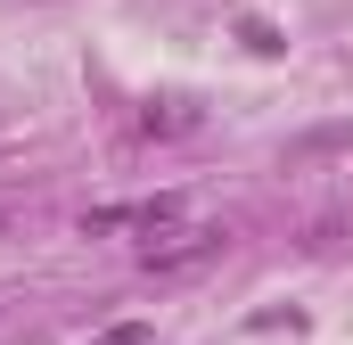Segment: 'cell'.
Returning a JSON list of instances; mask_svg holds the SVG:
<instances>
[{"label":"cell","mask_w":353,"mask_h":345,"mask_svg":"<svg viewBox=\"0 0 353 345\" xmlns=\"http://www.w3.org/2000/svg\"><path fill=\"white\" fill-rule=\"evenodd\" d=\"M222 247H230V239H222L214 222H189V230H173V222H165V247L148 239V247H140V263H148V271H189V263L222 255Z\"/></svg>","instance_id":"obj_1"},{"label":"cell","mask_w":353,"mask_h":345,"mask_svg":"<svg viewBox=\"0 0 353 345\" xmlns=\"http://www.w3.org/2000/svg\"><path fill=\"white\" fill-rule=\"evenodd\" d=\"M148 337H157L148 321H115V329H99V337H90V345H148Z\"/></svg>","instance_id":"obj_2"}]
</instances>
